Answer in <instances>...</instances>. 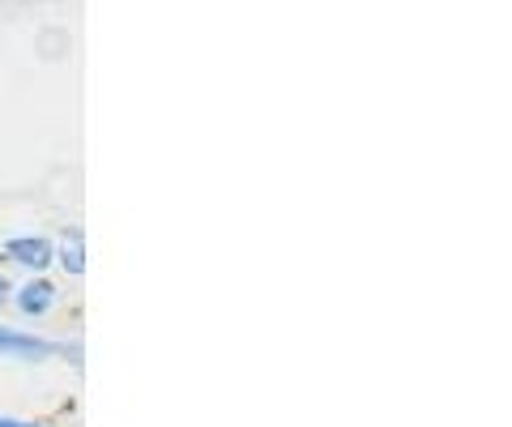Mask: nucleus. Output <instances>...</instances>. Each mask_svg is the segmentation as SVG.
I'll return each instance as SVG.
<instances>
[{"label":"nucleus","instance_id":"nucleus-1","mask_svg":"<svg viewBox=\"0 0 512 427\" xmlns=\"http://www.w3.org/2000/svg\"><path fill=\"white\" fill-rule=\"evenodd\" d=\"M0 355H5V359H26V363L56 359V355L77 359L73 346H60V342L39 338V334H22V329H9V325H0Z\"/></svg>","mask_w":512,"mask_h":427},{"label":"nucleus","instance_id":"nucleus-2","mask_svg":"<svg viewBox=\"0 0 512 427\" xmlns=\"http://www.w3.org/2000/svg\"><path fill=\"white\" fill-rule=\"evenodd\" d=\"M5 261H18L22 270L30 274H43V270H52V261H56V240L52 235H13V240H5Z\"/></svg>","mask_w":512,"mask_h":427},{"label":"nucleus","instance_id":"nucleus-3","mask_svg":"<svg viewBox=\"0 0 512 427\" xmlns=\"http://www.w3.org/2000/svg\"><path fill=\"white\" fill-rule=\"evenodd\" d=\"M13 295H18V312L26 316V321H39V316H47L60 304V291H56L52 278H30Z\"/></svg>","mask_w":512,"mask_h":427},{"label":"nucleus","instance_id":"nucleus-4","mask_svg":"<svg viewBox=\"0 0 512 427\" xmlns=\"http://www.w3.org/2000/svg\"><path fill=\"white\" fill-rule=\"evenodd\" d=\"M56 261L64 265V274H69V278L86 274V235L77 227H64V235L56 240Z\"/></svg>","mask_w":512,"mask_h":427},{"label":"nucleus","instance_id":"nucleus-5","mask_svg":"<svg viewBox=\"0 0 512 427\" xmlns=\"http://www.w3.org/2000/svg\"><path fill=\"white\" fill-rule=\"evenodd\" d=\"M9 295H13V287H9V278H5V274H0V304H5V299H9Z\"/></svg>","mask_w":512,"mask_h":427},{"label":"nucleus","instance_id":"nucleus-6","mask_svg":"<svg viewBox=\"0 0 512 427\" xmlns=\"http://www.w3.org/2000/svg\"><path fill=\"white\" fill-rule=\"evenodd\" d=\"M0 427H43V423H22V419H0Z\"/></svg>","mask_w":512,"mask_h":427}]
</instances>
